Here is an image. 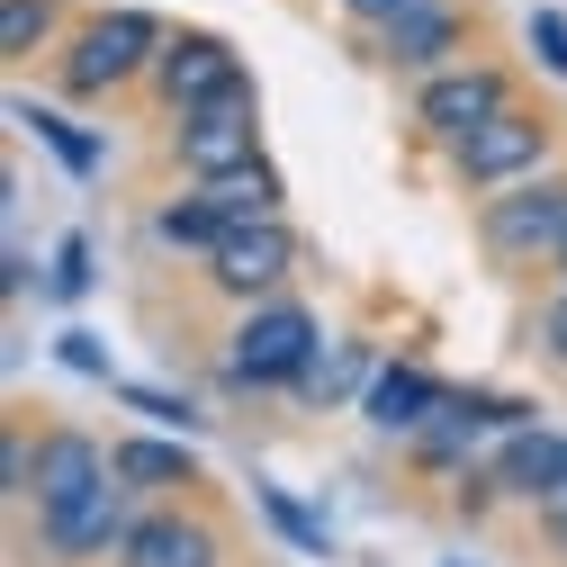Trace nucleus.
Returning <instances> with one entry per match:
<instances>
[{
    "mask_svg": "<svg viewBox=\"0 0 567 567\" xmlns=\"http://www.w3.org/2000/svg\"><path fill=\"white\" fill-rule=\"evenodd\" d=\"M316 351H324V316L307 298L244 307L235 333H226V388H298Z\"/></svg>",
    "mask_w": 567,
    "mask_h": 567,
    "instance_id": "nucleus-3",
    "label": "nucleus"
},
{
    "mask_svg": "<svg viewBox=\"0 0 567 567\" xmlns=\"http://www.w3.org/2000/svg\"><path fill=\"white\" fill-rule=\"evenodd\" d=\"M442 396H451V379H433L423 361H379V379L361 396V423L388 433V442H423L442 423Z\"/></svg>",
    "mask_w": 567,
    "mask_h": 567,
    "instance_id": "nucleus-14",
    "label": "nucleus"
},
{
    "mask_svg": "<svg viewBox=\"0 0 567 567\" xmlns=\"http://www.w3.org/2000/svg\"><path fill=\"white\" fill-rule=\"evenodd\" d=\"M468 54H477V19L460 10V0H433V10H414V19H396L379 37V63L388 73H414V82L451 73V63H468Z\"/></svg>",
    "mask_w": 567,
    "mask_h": 567,
    "instance_id": "nucleus-11",
    "label": "nucleus"
},
{
    "mask_svg": "<svg viewBox=\"0 0 567 567\" xmlns=\"http://www.w3.org/2000/svg\"><path fill=\"white\" fill-rule=\"evenodd\" d=\"M135 495L109 477V486H91L82 505H54V514H37V549L54 558V567H91V558H109L117 567V549H126V532H135Z\"/></svg>",
    "mask_w": 567,
    "mask_h": 567,
    "instance_id": "nucleus-9",
    "label": "nucleus"
},
{
    "mask_svg": "<svg viewBox=\"0 0 567 567\" xmlns=\"http://www.w3.org/2000/svg\"><path fill=\"white\" fill-rule=\"evenodd\" d=\"M54 361L73 370V379H100V388H117V370H109V342H100L91 324H63V333H54Z\"/></svg>",
    "mask_w": 567,
    "mask_h": 567,
    "instance_id": "nucleus-26",
    "label": "nucleus"
},
{
    "mask_svg": "<svg viewBox=\"0 0 567 567\" xmlns=\"http://www.w3.org/2000/svg\"><path fill=\"white\" fill-rule=\"evenodd\" d=\"M370 379H379V351H370V342H324L289 396H307V405H342V396H370Z\"/></svg>",
    "mask_w": 567,
    "mask_h": 567,
    "instance_id": "nucleus-21",
    "label": "nucleus"
},
{
    "mask_svg": "<svg viewBox=\"0 0 567 567\" xmlns=\"http://www.w3.org/2000/svg\"><path fill=\"white\" fill-rule=\"evenodd\" d=\"M91 486H109V442H91L82 423H45L37 433V514L82 505Z\"/></svg>",
    "mask_w": 567,
    "mask_h": 567,
    "instance_id": "nucleus-15",
    "label": "nucleus"
},
{
    "mask_svg": "<svg viewBox=\"0 0 567 567\" xmlns=\"http://www.w3.org/2000/svg\"><path fill=\"white\" fill-rule=\"evenodd\" d=\"M117 405H135V414H145L154 423V433H198V405L189 396H172V388H145V379H117Z\"/></svg>",
    "mask_w": 567,
    "mask_h": 567,
    "instance_id": "nucleus-24",
    "label": "nucleus"
},
{
    "mask_svg": "<svg viewBox=\"0 0 567 567\" xmlns=\"http://www.w3.org/2000/svg\"><path fill=\"white\" fill-rule=\"evenodd\" d=\"M10 126H28V135H37V145H45L63 172H73V181H100V163H109L100 135H82L63 109H45V100H28V91H10Z\"/></svg>",
    "mask_w": 567,
    "mask_h": 567,
    "instance_id": "nucleus-17",
    "label": "nucleus"
},
{
    "mask_svg": "<svg viewBox=\"0 0 567 567\" xmlns=\"http://www.w3.org/2000/svg\"><path fill=\"white\" fill-rule=\"evenodd\" d=\"M198 279H207V298H226L235 316L289 298V279H298V226L289 217H279V226H235L217 252L198 261Z\"/></svg>",
    "mask_w": 567,
    "mask_h": 567,
    "instance_id": "nucleus-7",
    "label": "nucleus"
},
{
    "mask_svg": "<svg viewBox=\"0 0 567 567\" xmlns=\"http://www.w3.org/2000/svg\"><path fill=\"white\" fill-rule=\"evenodd\" d=\"M549 289H567V244H558V261H549Z\"/></svg>",
    "mask_w": 567,
    "mask_h": 567,
    "instance_id": "nucleus-30",
    "label": "nucleus"
},
{
    "mask_svg": "<svg viewBox=\"0 0 567 567\" xmlns=\"http://www.w3.org/2000/svg\"><path fill=\"white\" fill-rule=\"evenodd\" d=\"M109 477L135 505H181L189 486H207V468H198V451L181 433H117L109 442Z\"/></svg>",
    "mask_w": 567,
    "mask_h": 567,
    "instance_id": "nucleus-13",
    "label": "nucleus"
},
{
    "mask_svg": "<svg viewBox=\"0 0 567 567\" xmlns=\"http://www.w3.org/2000/svg\"><path fill=\"white\" fill-rule=\"evenodd\" d=\"M91 279H100V270H91V235L73 226V235L54 244V261H45V298H54V307H82Z\"/></svg>",
    "mask_w": 567,
    "mask_h": 567,
    "instance_id": "nucleus-23",
    "label": "nucleus"
},
{
    "mask_svg": "<svg viewBox=\"0 0 567 567\" xmlns=\"http://www.w3.org/2000/svg\"><path fill=\"white\" fill-rule=\"evenodd\" d=\"M523 91H514V73L505 63H486V54H468V63H451V73H433V82H414V126L433 135V145L451 154V145H468V135L486 126V117H505Z\"/></svg>",
    "mask_w": 567,
    "mask_h": 567,
    "instance_id": "nucleus-8",
    "label": "nucleus"
},
{
    "mask_svg": "<svg viewBox=\"0 0 567 567\" xmlns=\"http://www.w3.org/2000/svg\"><path fill=\"white\" fill-rule=\"evenodd\" d=\"M252 505H261V523H270L279 540H289L298 558H333V523H324L316 505H298L289 486H270V477H252Z\"/></svg>",
    "mask_w": 567,
    "mask_h": 567,
    "instance_id": "nucleus-22",
    "label": "nucleus"
},
{
    "mask_svg": "<svg viewBox=\"0 0 567 567\" xmlns=\"http://www.w3.org/2000/svg\"><path fill=\"white\" fill-rule=\"evenodd\" d=\"M414 10H433V0H342V19H351V28H370V37H388V28L414 19Z\"/></svg>",
    "mask_w": 567,
    "mask_h": 567,
    "instance_id": "nucleus-27",
    "label": "nucleus"
},
{
    "mask_svg": "<svg viewBox=\"0 0 567 567\" xmlns=\"http://www.w3.org/2000/svg\"><path fill=\"white\" fill-rule=\"evenodd\" d=\"M477 244H486V261H505V270L558 261V244H567V163L523 181V189L477 198Z\"/></svg>",
    "mask_w": 567,
    "mask_h": 567,
    "instance_id": "nucleus-4",
    "label": "nucleus"
},
{
    "mask_svg": "<svg viewBox=\"0 0 567 567\" xmlns=\"http://www.w3.org/2000/svg\"><path fill=\"white\" fill-rule=\"evenodd\" d=\"M82 19L63 0H0V63H37V54H63Z\"/></svg>",
    "mask_w": 567,
    "mask_h": 567,
    "instance_id": "nucleus-20",
    "label": "nucleus"
},
{
    "mask_svg": "<svg viewBox=\"0 0 567 567\" xmlns=\"http://www.w3.org/2000/svg\"><path fill=\"white\" fill-rule=\"evenodd\" d=\"M523 45H532V63H540L549 82H567V10H549V0H540V10L523 19Z\"/></svg>",
    "mask_w": 567,
    "mask_h": 567,
    "instance_id": "nucleus-25",
    "label": "nucleus"
},
{
    "mask_svg": "<svg viewBox=\"0 0 567 567\" xmlns=\"http://www.w3.org/2000/svg\"><path fill=\"white\" fill-rule=\"evenodd\" d=\"M244 82H252V73H244L235 37H217V28H172L154 82H145V100L163 109V126H181V117H198L207 100H226V91H244Z\"/></svg>",
    "mask_w": 567,
    "mask_h": 567,
    "instance_id": "nucleus-6",
    "label": "nucleus"
},
{
    "mask_svg": "<svg viewBox=\"0 0 567 567\" xmlns=\"http://www.w3.org/2000/svg\"><path fill=\"white\" fill-rule=\"evenodd\" d=\"M486 477H495V495H505V505H532V514L567 505V423H532V433L495 442Z\"/></svg>",
    "mask_w": 567,
    "mask_h": 567,
    "instance_id": "nucleus-12",
    "label": "nucleus"
},
{
    "mask_svg": "<svg viewBox=\"0 0 567 567\" xmlns=\"http://www.w3.org/2000/svg\"><path fill=\"white\" fill-rule=\"evenodd\" d=\"M532 423H540V405H532V396H505V388H451L433 433H451V442H468V433L514 442V433H532Z\"/></svg>",
    "mask_w": 567,
    "mask_h": 567,
    "instance_id": "nucleus-16",
    "label": "nucleus"
},
{
    "mask_svg": "<svg viewBox=\"0 0 567 567\" xmlns=\"http://www.w3.org/2000/svg\"><path fill=\"white\" fill-rule=\"evenodd\" d=\"M207 207L226 217V235H235V226H279V217H289V181H279V163L261 154V163L235 172V181H207Z\"/></svg>",
    "mask_w": 567,
    "mask_h": 567,
    "instance_id": "nucleus-19",
    "label": "nucleus"
},
{
    "mask_svg": "<svg viewBox=\"0 0 567 567\" xmlns=\"http://www.w3.org/2000/svg\"><path fill=\"white\" fill-rule=\"evenodd\" d=\"M451 567H468V558H451Z\"/></svg>",
    "mask_w": 567,
    "mask_h": 567,
    "instance_id": "nucleus-31",
    "label": "nucleus"
},
{
    "mask_svg": "<svg viewBox=\"0 0 567 567\" xmlns=\"http://www.w3.org/2000/svg\"><path fill=\"white\" fill-rule=\"evenodd\" d=\"M172 163H181L189 189L252 172V163H261V82H244V91H226V100H207L198 117H181V126H172Z\"/></svg>",
    "mask_w": 567,
    "mask_h": 567,
    "instance_id": "nucleus-5",
    "label": "nucleus"
},
{
    "mask_svg": "<svg viewBox=\"0 0 567 567\" xmlns=\"http://www.w3.org/2000/svg\"><path fill=\"white\" fill-rule=\"evenodd\" d=\"M540 532H549V540L567 549V505H549V514H540Z\"/></svg>",
    "mask_w": 567,
    "mask_h": 567,
    "instance_id": "nucleus-29",
    "label": "nucleus"
},
{
    "mask_svg": "<svg viewBox=\"0 0 567 567\" xmlns=\"http://www.w3.org/2000/svg\"><path fill=\"white\" fill-rule=\"evenodd\" d=\"M442 163H451V181H460L468 198L523 189V181L558 172V117H549V109H532V100H514L505 117H486V126L468 135V145H451Z\"/></svg>",
    "mask_w": 567,
    "mask_h": 567,
    "instance_id": "nucleus-2",
    "label": "nucleus"
},
{
    "mask_svg": "<svg viewBox=\"0 0 567 567\" xmlns=\"http://www.w3.org/2000/svg\"><path fill=\"white\" fill-rule=\"evenodd\" d=\"M145 235H154L163 252H181V261H207V252L226 244V217L207 207V189H172V198H154Z\"/></svg>",
    "mask_w": 567,
    "mask_h": 567,
    "instance_id": "nucleus-18",
    "label": "nucleus"
},
{
    "mask_svg": "<svg viewBox=\"0 0 567 567\" xmlns=\"http://www.w3.org/2000/svg\"><path fill=\"white\" fill-rule=\"evenodd\" d=\"M163 45H172V28L154 10H91L54 54V91L63 100H126V91L154 82Z\"/></svg>",
    "mask_w": 567,
    "mask_h": 567,
    "instance_id": "nucleus-1",
    "label": "nucleus"
},
{
    "mask_svg": "<svg viewBox=\"0 0 567 567\" xmlns=\"http://www.w3.org/2000/svg\"><path fill=\"white\" fill-rule=\"evenodd\" d=\"M532 333H540V342H532L540 361H558V370H567V289H549V298H540V324H532Z\"/></svg>",
    "mask_w": 567,
    "mask_h": 567,
    "instance_id": "nucleus-28",
    "label": "nucleus"
},
{
    "mask_svg": "<svg viewBox=\"0 0 567 567\" xmlns=\"http://www.w3.org/2000/svg\"><path fill=\"white\" fill-rule=\"evenodd\" d=\"M117 567H226V532L207 523L189 495L181 505H145L135 532H126V549H117Z\"/></svg>",
    "mask_w": 567,
    "mask_h": 567,
    "instance_id": "nucleus-10",
    "label": "nucleus"
}]
</instances>
